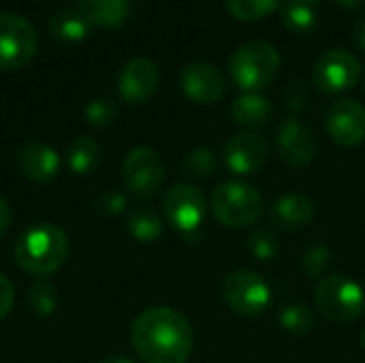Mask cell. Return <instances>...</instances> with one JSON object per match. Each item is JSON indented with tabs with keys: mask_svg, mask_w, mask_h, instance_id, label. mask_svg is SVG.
Listing matches in <instances>:
<instances>
[{
	"mask_svg": "<svg viewBox=\"0 0 365 363\" xmlns=\"http://www.w3.org/2000/svg\"><path fill=\"white\" fill-rule=\"evenodd\" d=\"M130 340L145 363H186L195 344L188 319L169 306L143 310L133 321Z\"/></svg>",
	"mask_w": 365,
	"mask_h": 363,
	"instance_id": "obj_1",
	"label": "cell"
},
{
	"mask_svg": "<svg viewBox=\"0 0 365 363\" xmlns=\"http://www.w3.org/2000/svg\"><path fill=\"white\" fill-rule=\"evenodd\" d=\"M68 255V237L53 223H36L15 244L17 265L32 276H49L62 267Z\"/></svg>",
	"mask_w": 365,
	"mask_h": 363,
	"instance_id": "obj_2",
	"label": "cell"
},
{
	"mask_svg": "<svg viewBox=\"0 0 365 363\" xmlns=\"http://www.w3.org/2000/svg\"><path fill=\"white\" fill-rule=\"evenodd\" d=\"M282 71V56L276 45L263 39L242 43L231 60L229 73L237 88L244 92H261L269 88Z\"/></svg>",
	"mask_w": 365,
	"mask_h": 363,
	"instance_id": "obj_3",
	"label": "cell"
},
{
	"mask_svg": "<svg viewBox=\"0 0 365 363\" xmlns=\"http://www.w3.org/2000/svg\"><path fill=\"white\" fill-rule=\"evenodd\" d=\"M314 304H317V310L325 319L338 325H346V323L357 321L364 315V289L349 276L329 274L317 282Z\"/></svg>",
	"mask_w": 365,
	"mask_h": 363,
	"instance_id": "obj_4",
	"label": "cell"
},
{
	"mask_svg": "<svg viewBox=\"0 0 365 363\" xmlns=\"http://www.w3.org/2000/svg\"><path fill=\"white\" fill-rule=\"evenodd\" d=\"M261 193L246 182H222L212 193V214L216 220L231 229H244L255 225L263 214Z\"/></svg>",
	"mask_w": 365,
	"mask_h": 363,
	"instance_id": "obj_5",
	"label": "cell"
},
{
	"mask_svg": "<svg viewBox=\"0 0 365 363\" xmlns=\"http://www.w3.org/2000/svg\"><path fill=\"white\" fill-rule=\"evenodd\" d=\"M220 295L231 312L246 319L261 317L272 302V291L267 282L250 270H235L225 276L220 285Z\"/></svg>",
	"mask_w": 365,
	"mask_h": 363,
	"instance_id": "obj_6",
	"label": "cell"
},
{
	"mask_svg": "<svg viewBox=\"0 0 365 363\" xmlns=\"http://www.w3.org/2000/svg\"><path fill=\"white\" fill-rule=\"evenodd\" d=\"M36 51L32 21L17 13H0V68H21Z\"/></svg>",
	"mask_w": 365,
	"mask_h": 363,
	"instance_id": "obj_7",
	"label": "cell"
},
{
	"mask_svg": "<svg viewBox=\"0 0 365 363\" xmlns=\"http://www.w3.org/2000/svg\"><path fill=\"white\" fill-rule=\"evenodd\" d=\"M359 77H361V64L346 49L325 51L312 68L314 86L323 94H342L355 88Z\"/></svg>",
	"mask_w": 365,
	"mask_h": 363,
	"instance_id": "obj_8",
	"label": "cell"
},
{
	"mask_svg": "<svg viewBox=\"0 0 365 363\" xmlns=\"http://www.w3.org/2000/svg\"><path fill=\"white\" fill-rule=\"evenodd\" d=\"M122 180L135 197H152L165 182V163L152 148H133L122 165Z\"/></svg>",
	"mask_w": 365,
	"mask_h": 363,
	"instance_id": "obj_9",
	"label": "cell"
},
{
	"mask_svg": "<svg viewBox=\"0 0 365 363\" xmlns=\"http://www.w3.org/2000/svg\"><path fill=\"white\" fill-rule=\"evenodd\" d=\"M165 216L169 225H173L175 231L184 235H192L201 229L205 212H207V201L205 195L192 186V184H175L169 188L165 195Z\"/></svg>",
	"mask_w": 365,
	"mask_h": 363,
	"instance_id": "obj_10",
	"label": "cell"
},
{
	"mask_svg": "<svg viewBox=\"0 0 365 363\" xmlns=\"http://www.w3.org/2000/svg\"><path fill=\"white\" fill-rule=\"evenodd\" d=\"M329 137L342 148H357L365 141V107L353 98L336 101L325 116Z\"/></svg>",
	"mask_w": 365,
	"mask_h": 363,
	"instance_id": "obj_11",
	"label": "cell"
},
{
	"mask_svg": "<svg viewBox=\"0 0 365 363\" xmlns=\"http://www.w3.org/2000/svg\"><path fill=\"white\" fill-rule=\"evenodd\" d=\"M180 83H182V92L192 103H199V105L218 103L227 92V77L222 75L218 66L205 60H197L184 66Z\"/></svg>",
	"mask_w": 365,
	"mask_h": 363,
	"instance_id": "obj_12",
	"label": "cell"
},
{
	"mask_svg": "<svg viewBox=\"0 0 365 363\" xmlns=\"http://www.w3.org/2000/svg\"><path fill=\"white\" fill-rule=\"evenodd\" d=\"M158 81H160V71L156 62L150 58L137 56L122 64L118 73V92L126 103L139 105V103H145L156 92Z\"/></svg>",
	"mask_w": 365,
	"mask_h": 363,
	"instance_id": "obj_13",
	"label": "cell"
},
{
	"mask_svg": "<svg viewBox=\"0 0 365 363\" xmlns=\"http://www.w3.org/2000/svg\"><path fill=\"white\" fill-rule=\"evenodd\" d=\"M276 145L280 156L293 167H308L319 152V141L314 133L297 118H289L278 126Z\"/></svg>",
	"mask_w": 365,
	"mask_h": 363,
	"instance_id": "obj_14",
	"label": "cell"
},
{
	"mask_svg": "<svg viewBox=\"0 0 365 363\" xmlns=\"http://www.w3.org/2000/svg\"><path fill=\"white\" fill-rule=\"evenodd\" d=\"M267 141L263 135L246 131L225 145V165L235 175H252L267 160Z\"/></svg>",
	"mask_w": 365,
	"mask_h": 363,
	"instance_id": "obj_15",
	"label": "cell"
},
{
	"mask_svg": "<svg viewBox=\"0 0 365 363\" xmlns=\"http://www.w3.org/2000/svg\"><path fill=\"white\" fill-rule=\"evenodd\" d=\"M19 171L26 180L36 184H47L56 180L60 171V156L53 148L41 141H28L17 154Z\"/></svg>",
	"mask_w": 365,
	"mask_h": 363,
	"instance_id": "obj_16",
	"label": "cell"
},
{
	"mask_svg": "<svg viewBox=\"0 0 365 363\" xmlns=\"http://www.w3.org/2000/svg\"><path fill=\"white\" fill-rule=\"evenodd\" d=\"M269 216L278 229L299 231V229H306L308 225H312V220L317 216V208H314L312 199H308L306 195L289 193L274 201Z\"/></svg>",
	"mask_w": 365,
	"mask_h": 363,
	"instance_id": "obj_17",
	"label": "cell"
},
{
	"mask_svg": "<svg viewBox=\"0 0 365 363\" xmlns=\"http://www.w3.org/2000/svg\"><path fill=\"white\" fill-rule=\"evenodd\" d=\"M274 107L261 92H244L231 103V116L240 126L259 128L269 122Z\"/></svg>",
	"mask_w": 365,
	"mask_h": 363,
	"instance_id": "obj_18",
	"label": "cell"
},
{
	"mask_svg": "<svg viewBox=\"0 0 365 363\" xmlns=\"http://www.w3.org/2000/svg\"><path fill=\"white\" fill-rule=\"evenodd\" d=\"M47 28L62 43H77L90 34V19L79 9H58L49 15Z\"/></svg>",
	"mask_w": 365,
	"mask_h": 363,
	"instance_id": "obj_19",
	"label": "cell"
},
{
	"mask_svg": "<svg viewBox=\"0 0 365 363\" xmlns=\"http://www.w3.org/2000/svg\"><path fill=\"white\" fill-rule=\"evenodd\" d=\"M77 9L90 19V24L115 28L130 13V0H77Z\"/></svg>",
	"mask_w": 365,
	"mask_h": 363,
	"instance_id": "obj_20",
	"label": "cell"
},
{
	"mask_svg": "<svg viewBox=\"0 0 365 363\" xmlns=\"http://www.w3.org/2000/svg\"><path fill=\"white\" fill-rule=\"evenodd\" d=\"M101 160V148L92 137H75L66 145V165L75 175H88Z\"/></svg>",
	"mask_w": 365,
	"mask_h": 363,
	"instance_id": "obj_21",
	"label": "cell"
},
{
	"mask_svg": "<svg viewBox=\"0 0 365 363\" xmlns=\"http://www.w3.org/2000/svg\"><path fill=\"white\" fill-rule=\"evenodd\" d=\"M126 227H128V233L141 244H152L163 235V220L150 208L133 210L126 218Z\"/></svg>",
	"mask_w": 365,
	"mask_h": 363,
	"instance_id": "obj_22",
	"label": "cell"
},
{
	"mask_svg": "<svg viewBox=\"0 0 365 363\" xmlns=\"http://www.w3.org/2000/svg\"><path fill=\"white\" fill-rule=\"evenodd\" d=\"M278 323L282 325L284 332L293 336H306L314 329V312L302 302L287 304L278 312Z\"/></svg>",
	"mask_w": 365,
	"mask_h": 363,
	"instance_id": "obj_23",
	"label": "cell"
},
{
	"mask_svg": "<svg viewBox=\"0 0 365 363\" xmlns=\"http://www.w3.org/2000/svg\"><path fill=\"white\" fill-rule=\"evenodd\" d=\"M282 0H225L227 11L240 21H257L272 15Z\"/></svg>",
	"mask_w": 365,
	"mask_h": 363,
	"instance_id": "obj_24",
	"label": "cell"
},
{
	"mask_svg": "<svg viewBox=\"0 0 365 363\" xmlns=\"http://www.w3.org/2000/svg\"><path fill=\"white\" fill-rule=\"evenodd\" d=\"M280 17H282V24L291 32H297V34H306L314 30L319 24L317 11L308 4H297V2H287L280 11Z\"/></svg>",
	"mask_w": 365,
	"mask_h": 363,
	"instance_id": "obj_25",
	"label": "cell"
},
{
	"mask_svg": "<svg viewBox=\"0 0 365 363\" xmlns=\"http://www.w3.org/2000/svg\"><path fill=\"white\" fill-rule=\"evenodd\" d=\"M216 167H218L216 154L207 148H192L182 158V169L188 178L205 180L216 173Z\"/></svg>",
	"mask_w": 365,
	"mask_h": 363,
	"instance_id": "obj_26",
	"label": "cell"
},
{
	"mask_svg": "<svg viewBox=\"0 0 365 363\" xmlns=\"http://www.w3.org/2000/svg\"><path fill=\"white\" fill-rule=\"evenodd\" d=\"M28 304L41 317L53 315L56 308H58V289H56V285L45 280V278H38L28 289Z\"/></svg>",
	"mask_w": 365,
	"mask_h": 363,
	"instance_id": "obj_27",
	"label": "cell"
},
{
	"mask_svg": "<svg viewBox=\"0 0 365 363\" xmlns=\"http://www.w3.org/2000/svg\"><path fill=\"white\" fill-rule=\"evenodd\" d=\"M248 250L257 261H272L280 252L278 235L272 229H259L248 240Z\"/></svg>",
	"mask_w": 365,
	"mask_h": 363,
	"instance_id": "obj_28",
	"label": "cell"
},
{
	"mask_svg": "<svg viewBox=\"0 0 365 363\" xmlns=\"http://www.w3.org/2000/svg\"><path fill=\"white\" fill-rule=\"evenodd\" d=\"M83 116L92 126H109L118 118V105L109 98H94L86 105Z\"/></svg>",
	"mask_w": 365,
	"mask_h": 363,
	"instance_id": "obj_29",
	"label": "cell"
},
{
	"mask_svg": "<svg viewBox=\"0 0 365 363\" xmlns=\"http://www.w3.org/2000/svg\"><path fill=\"white\" fill-rule=\"evenodd\" d=\"M331 250L325 246V244H317V246H310L304 255V270L308 276L312 278H321L329 265H331Z\"/></svg>",
	"mask_w": 365,
	"mask_h": 363,
	"instance_id": "obj_30",
	"label": "cell"
},
{
	"mask_svg": "<svg viewBox=\"0 0 365 363\" xmlns=\"http://www.w3.org/2000/svg\"><path fill=\"white\" fill-rule=\"evenodd\" d=\"M96 208H98V212L105 214V216H115V214L124 212V208H126V197H124L122 193H118V190H107V193H103V195L98 197Z\"/></svg>",
	"mask_w": 365,
	"mask_h": 363,
	"instance_id": "obj_31",
	"label": "cell"
},
{
	"mask_svg": "<svg viewBox=\"0 0 365 363\" xmlns=\"http://www.w3.org/2000/svg\"><path fill=\"white\" fill-rule=\"evenodd\" d=\"M308 103V90L302 81H293L287 90V105L291 111L295 109H304V105Z\"/></svg>",
	"mask_w": 365,
	"mask_h": 363,
	"instance_id": "obj_32",
	"label": "cell"
},
{
	"mask_svg": "<svg viewBox=\"0 0 365 363\" xmlns=\"http://www.w3.org/2000/svg\"><path fill=\"white\" fill-rule=\"evenodd\" d=\"M13 300H15L13 285L9 282V278H6L4 274H0V319H4V317L11 312Z\"/></svg>",
	"mask_w": 365,
	"mask_h": 363,
	"instance_id": "obj_33",
	"label": "cell"
},
{
	"mask_svg": "<svg viewBox=\"0 0 365 363\" xmlns=\"http://www.w3.org/2000/svg\"><path fill=\"white\" fill-rule=\"evenodd\" d=\"M11 225H13V210L9 205V201L0 197V237H4L9 233Z\"/></svg>",
	"mask_w": 365,
	"mask_h": 363,
	"instance_id": "obj_34",
	"label": "cell"
},
{
	"mask_svg": "<svg viewBox=\"0 0 365 363\" xmlns=\"http://www.w3.org/2000/svg\"><path fill=\"white\" fill-rule=\"evenodd\" d=\"M353 41H355V45L365 51V15L355 24V28H353Z\"/></svg>",
	"mask_w": 365,
	"mask_h": 363,
	"instance_id": "obj_35",
	"label": "cell"
},
{
	"mask_svg": "<svg viewBox=\"0 0 365 363\" xmlns=\"http://www.w3.org/2000/svg\"><path fill=\"white\" fill-rule=\"evenodd\" d=\"M338 4H342V6H346V9H359V6H364L365 0H336Z\"/></svg>",
	"mask_w": 365,
	"mask_h": 363,
	"instance_id": "obj_36",
	"label": "cell"
},
{
	"mask_svg": "<svg viewBox=\"0 0 365 363\" xmlns=\"http://www.w3.org/2000/svg\"><path fill=\"white\" fill-rule=\"evenodd\" d=\"M98 363H133L130 359H126V357H105V359H101Z\"/></svg>",
	"mask_w": 365,
	"mask_h": 363,
	"instance_id": "obj_37",
	"label": "cell"
},
{
	"mask_svg": "<svg viewBox=\"0 0 365 363\" xmlns=\"http://www.w3.org/2000/svg\"><path fill=\"white\" fill-rule=\"evenodd\" d=\"M289 2H297V4H308V6H312V4L319 2V0H289Z\"/></svg>",
	"mask_w": 365,
	"mask_h": 363,
	"instance_id": "obj_38",
	"label": "cell"
},
{
	"mask_svg": "<svg viewBox=\"0 0 365 363\" xmlns=\"http://www.w3.org/2000/svg\"><path fill=\"white\" fill-rule=\"evenodd\" d=\"M359 340H361V344H364V349H365V327L361 329V334H359Z\"/></svg>",
	"mask_w": 365,
	"mask_h": 363,
	"instance_id": "obj_39",
	"label": "cell"
}]
</instances>
